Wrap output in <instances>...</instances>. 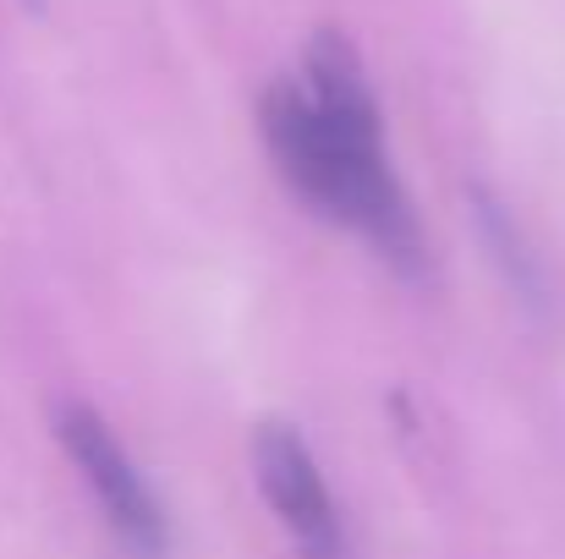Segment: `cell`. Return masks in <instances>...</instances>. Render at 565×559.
I'll list each match as a JSON object with an SVG mask.
<instances>
[{
	"instance_id": "6da1fadb",
	"label": "cell",
	"mask_w": 565,
	"mask_h": 559,
	"mask_svg": "<svg viewBox=\"0 0 565 559\" xmlns=\"http://www.w3.org/2000/svg\"><path fill=\"white\" fill-rule=\"evenodd\" d=\"M264 143L280 176L313 208L363 230L390 264L401 269L423 264L412 203L384 160L379 105L341 33L313 39L302 83H275L264 94Z\"/></svg>"
},
{
	"instance_id": "7a4b0ae2",
	"label": "cell",
	"mask_w": 565,
	"mask_h": 559,
	"mask_svg": "<svg viewBox=\"0 0 565 559\" xmlns=\"http://www.w3.org/2000/svg\"><path fill=\"white\" fill-rule=\"evenodd\" d=\"M55 433H61V450L72 455V466L83 472V483L94 488L110 533L132 549L138 559H166L171 555V533H166V516H160V499L149 494L143 472L132 466V455L116 444L110 422L83 406V400H66L55 411Z\"/></svg>"
},
{
	"instance_id": "3957f363",
	"label": "cell",
	"mask_w": 565,
	"mask_h": 559,
	"mask_svg": "<svg viewBox=\"0 0 565 559\" xmlns=\"http://www.w3.org/2000/svg\"><path fill=\"white\" fill-rule=\"evenodd\" d=\"M253 477L269 499V510L280 516V527L291 533V544L308 559H352L347 549V527L335 516V499L324 488V472L313 461V450L302 444L297 428L286 422H258L253 433Z\"/></svg>"
}]
</instances>
